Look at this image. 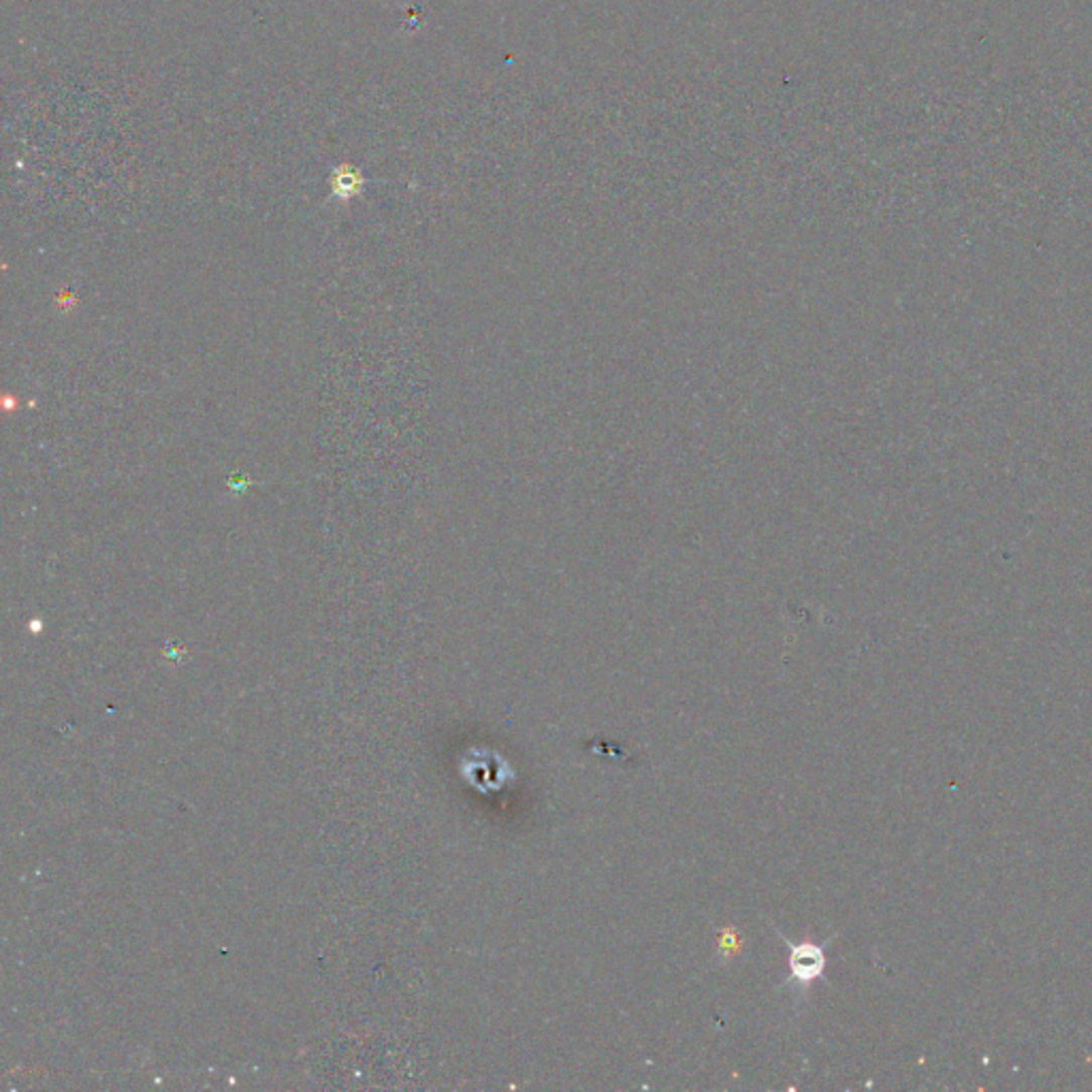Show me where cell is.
Segmentation results:
<instances>
[{
	"label": "cell",
	"mask_w": 1092,
	"mask_h": 1092,
	"mask_svg": "<svg viewBox=\"0 0 1092 1092\" xmlns=\"http://www.w3.org/2000/svg\"><path fill=\"white\" fill-rule=\"evenodd\" d=\"M790 948V973L792 981L800 988H807L815 979L824 977L826 969V952L824 945H817L813 941L792 943L790 939H784Z\"/></svg>",
	"instance_id": "cell-1"
}]
</instances>
